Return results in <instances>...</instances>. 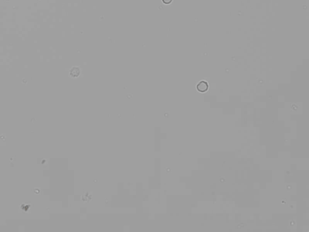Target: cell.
<instances>
[{"label":"cell","mask_w":309,"mask_h":232,"mask_svg":"<svg viewBox=\"0 0 309 232\" xmlns=\"http://www.w3.org/2000/svg\"><path fill=\"white\" fill-rule=\"evenodd\" d=\"M162 1L164 4H170L171 2H172L173 0H162Z\"/></svg>","instance_id":"3957f363"},{"label":"cell","mask_w":309,"mask_h":232,"mask_svg":"<svg viewBox=\"0 0 309 232\" xmlns=\"http://www.w3.org/2000/svg\"><path fill=\"white\" fill-rule=\"evenodd\" d=\"M81 74V69L79 67H73L70 71V76L72 78H78Z\"/></svg>","instance_id":"7a4b0ae2"},{"label":"cell","mask_w":309,"mask_h":232,"mask_svg":"<svg viewBox=\"0 0 309 232\" xmlns=\"http://www.w3.org/2000/svg\"><path fill=\"white\" fill-rule=\"evenodd\" d=\"M208 84L206 81L202 80L198 83L196 86V89L201 93H205L208 89Z\"/></svg>","instance_id":"6da1fadb"}]
</instances>
